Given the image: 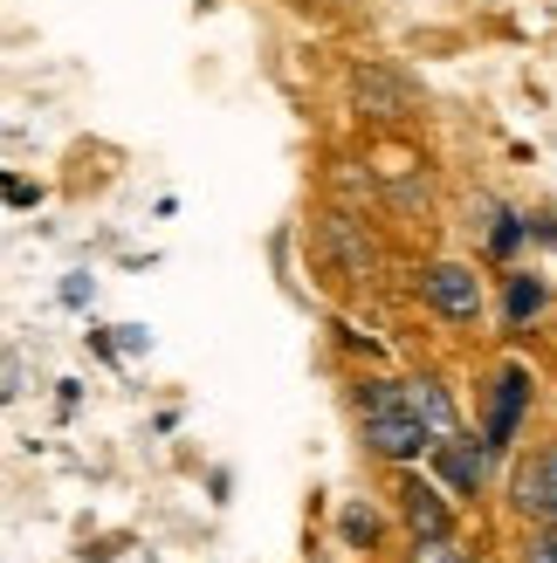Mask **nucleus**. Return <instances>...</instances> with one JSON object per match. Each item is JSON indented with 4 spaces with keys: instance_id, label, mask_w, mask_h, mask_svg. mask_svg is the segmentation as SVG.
<instances>
[{
    "instance_id": "obj_2",
    "label": "nucleus",
    "mask_w": 557,
    "mask_h": 563,
    "mask_svg": "<svg viewBox=\"0 0 557 563\" xmlns=\"http://www.w3.org/2000/svg\"><path fill=\"white\" fill-rule=\"evenodd\" d=\"M421 296L434 317H448V323H476L482 317V275L468 268V262H434L421 268Z\"/></svg>"
},
{
    "instance_id": "obj_8",
    "label": "nucleus",
    "mask_w": 557,
    "mask_h": 563,
    "mask_svg": "<svg viewBox=\"0 0 557 563\" xmlns=\"http://www.w3.org/2000/svg\"><path fill=\"white\" fill-rule=\"evenodd\" d=\"M358 103H372V118H400V110H406V82L385 76V69H365V76H358Z\"/></svg>"
},
{
    "instance_id": "obj_6",
    "label": "nucleus",
    "mask_w": 557,
    "mask_h": 563,
    "mask_svg": "<svg viewBox=\"0 0 557 563\" xmlns=\"http://www.w3.org/2000/svg\"><path fill=\"white\" fill-rule=\"evenodd\" d=\"M523 406H531V372L510 364L503 378H495V412H489V446H510L516 427H523Z\"/></svg>"
},
{
    "instance_id": "obj_1",
    "label": "nucleus",
    "mask_w": 557,
    "mask_h": 563,
    "mask_svg": "<svg viewBox=\"0 0 557 563\" xmlns=\"http://www.w3.org/2000/svg\"><path fill=\"white\" fill-rule=\"evenodd\" d=\"M358 406H365V446H372L379 461L413 467V461H421L427 446H434V433H427L421 419H413V412L400 406V378H372Z\"/></svg>"
},
{
    "instance_id": "obj_5",
    "label": "nucleus",
    "mask_w": 557,
    "mask_h": 563,
    "mask_svg": "<svg viewBox=\"0 0 557 563\" xmlns=\"http://www.w3.org/2000/svg\"><path fill=\"white\" fill-rule=\"evenodd\" d=\"M400 406L421 419L434 440L461 427V412H455V399H448V385H440V378H400Z\"/></svg>"
},
{
    "instance_id": "obj_10",
    "label": "nucleus",
    "mask_w": 557,
    "mask_h": 563,
    "mask_svg": "<svg viewBox=\"0 0 557 563\" xmlns=\"http://www.w3.org/2000/svg\"><path fill=\"white\" fill-rule=\"evenodd\" d=\"M338 529H345V543H358V550H372V543H379V516H372V509H345Z\"/></svg>"
},
{
    "instance_id": "obj_13",
    "label": "nucleus",
    "mask_w": 557,
    "mask_h": 563,
    "mask_svg": "<svg viewBox=\"0 0 557 563\" xmlns=\"http://www.w3.org/2000/svg\"><path fill=\"white\" fill-rule=\"evenodd\" d=\"M544 543H550V550H557V522H544Z\"/></svg>"
},
{
    "instance_id": "obj_9",
    "label": "nucleus",
    "mask_w": 557,
    "mask_h": 563,
    "mask_svg": "<svg viewBox=\"0 0 557 563\" xmlns=\"http://www.w3.org/2000/svg\"><path fill=\"white\" fill-rule=\"evenodd\" d=\"M550 302V289H544V275H510V296H503V309H510V323H531L537 309Z\"/></svg>"
},
{
    "instance_id": "obj_4",
    "label": "nucleus",
    "mask_w": 557,
    "mask_h": 563,
    "mask_svg": "<svg viewBox=\"0 0 557 563\" xmlns=\"http://www.w3.org/2000/svg\"><path fill=\"white\" fill-rule=\"evenodd\" d=\"M516 509L531 522H557V440L544 446L537 461L516 467Z\"/></svg>"
},
{
    "instance_id": "obj_12",
    "label": "nucleus",
    "mask_w": 557,
    "mask_h": 563,
    "mask_svg": "<svg viewBox=\"0 0 557 563\" xmlns=\"http://www.w3.org/2000/svg\"><path fill=\"white\" fill-rule=\"evenodd\" d=\"M523 563H557V550H550V543H544V537H537V543H531V550H523Z\"/></svg>"
},
{
    "instance_id": "obj_7",
    "label": "nucleus",
    "mask_w": 557,
    "mask_h": 563,
    "mask_svg": "<svg viewBox=\"0 0 557 563\" xmlns=\"http://www.w3.org/2000/svg\"><path fill=\"white\" fill-rule=\"evenodd\" d=\"M434 461H440V474H448V488H455V495H476V488H482V446H476V440H461V427L434 440Z\"/></svg>"
},
{
    "instance_id": "obj_3",
    "label": "nucleus",
    "mask_w": 557,
    "mask_h": 563,
    "mask_svg": "<svg viewBox=\"0 0 557 563\" xmlns=\"http://www.w3.org/2000/svg\"><path fill=\"white\" fill-rule=\"evenodd\" d=\"M400 516L413 529V543H455V509H448V495H440L427 474H413L400 467Z\"/></svg>"
},
{
    "instance_id": "obj_11",
    "label": "nucleus",
    "mask_w": 557,
    "mask_h": 563,
    "mask_svg": "<svg viewBox=\"0 0 557 563\" xmlns=\"http://www.w3.org/2000/svg\"><path fill=\"white\" fill-rule=\"evenodd\" d=\"M413 563H468L455 543H413Z\"/></svg>"
}]
</instances>
